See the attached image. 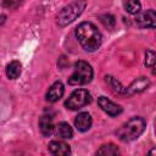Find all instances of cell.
I'll return each mask as SVG.
<instances>
[{"label": "cell", "mask_w": 156, "mask_h": 156, "mask_svg": "<svg viewBox=\"0 0 156 156\" xmlns=\"http://www.w3.org/2000/svg\"><path fill=\"white\" fill-rule=\"evenodd\" d=\"M76 37L82 45V48L87 51H96L102 41L101 33L91 22H82L76 28Z\"/></svg>", "instance_id": "cell-1"}, {"label": "cell", "mask_w": 156, "mask_h": 156, "mask_svg": "<svg viewBox=\"0 0 156 156\" xmlns=\"http://www.w3.org/2000/svg\"><path fill=\"white\" fill-rule=\"evenodd\" d=\"M145 126L146 123L141 117H133L129 121H127L124 124H122L117 129L116 134L118 139L124 143L132 141V140H135L144 132Z\"/></svg>", "instance_id": "cell-2"}, {"label": "cell", "mask_w": 156, "mask_h": 156, "mask_svg": "<svg viewBox=\"0 0 156 156\" xmlns=\"http://www.w3.org/2000/svg\"><path fill=\"white\" fill-rule=\"evenodd\" d=\"M85 6H87L85 0H74L73 2L68 4L58 12V15L56 17L57 24L60 27H65V26L72 23L74 20H77V17H79L82 15Z\"/></svg>", "instance_id": "cell-3"}, {"label": "cell", "mask_w": 156, "mask_h": 156, "mask_svg": "<svg viewBox=\"0 0 156 156\" xmlns=\"http://www.w3.org/2000/svg\"><path fill=\"white\" fill-rule=\"evenodd\" d=\"M93 79V68L85 61H77L74 63V72L68 78L69 85H84Z\"/></svg>", "instance_id": "cell-4"}, {"label": "cell", "mask_w": 156, "mask_h": 156, "mask_svg": "<svg viewBox=\"0 0 156 156\" xmlns=\"http://www.w3.org/2000/svg\"><path fill=\"white\" fill-rule=\"evenodd\" d=\"M90 102H91L90 93L85 89H77L65 101V107L68 108V110L76 111V110H79V108L87 106Z\"/></svg>", "instance_id": "cell-5"}, {"label": "cell", "mask_w": 156, "mask_h": 156, "mask_svg": "<svg viewBox=\"0 0 156 156\" xmlns=\"http://www.w3.org/2000/svg\"><path fill=\"white\" fill-rule=\"evenodd\" d=\"M135 22L140 28H156V11H140L139 13H136Z\"/></svg>", "instance_id": "cell-6"}, {"label": "cell", "mask_w": 156, "mask_h": 156, "mask_svg": "<svg viewBox=\"0 0 156 156\" xmlns=\"http://www.w3.org/2000/svg\"><path fill=\"white\" fill-rule=\"evenodd\" d=\"M98 104L101 107V110L104 112H106L108 116L111 117H116L122 112V107L115 102H112L111 100H108L106 96H100L98 99Z\"/></svg>", "instance_id": "cell-7"}, {"label": "cell", "mask_w": 156, "mask_h": 156, "mask_svg": "<svg viewBox=\"0 0 156 156\" xmlns=\"http://www.w3.org/2000/svg\"><path fill=\"white\" fill-rule=\"evenodd\" d=\"M149 85H150V80L146 77H138L129 84L128 88H126V95H133V94L141 93L145 89H147Z\"/></svg>", "instance_id": "cell-8"}, {"label": "cell", "mask_w": 156, "mask_h": 156, "mask_svg": "<svg viewBox=\"0 0 156 156\" xmlns=\"http://www.w3.org/2000/svg\"><path fill=\"white\" fill-rule=\"evenodd\" d=\"M65 93V87L61 82H55L48 90L46 93V100L49 102H56L57 100H60L62 98Z\"/></svg>", "instance_id": "cell-9"}, {"label": "cell", "mask_w": 156, "mask_h": 156, "mask_svg": "<svg viewBox=\"0 0 156 156\" xmlns=\"http://www.w3.org/2000/svg\"><path fill=\"white\" fill-rule=\"evenodd\" d=\"M91 123H93V119L88 112H80L74 118V126L79 132H87L88 129H90Z\"/></svg>", "instance_id": "cell-10"}, {"label": "cell", "mask_w": 156, "mask_h": 156, "mask_svg": "<svg viewBox=\"0 0 156 156\" xmlns=\"http://www.w3.org/2000/svg\"><path fill=\"white\" fill-rule=\"evenodd\" d=\"M48 150L50 154L52 155H62V156H66V155H69L71 154V149L69 146L63 143V141H57V140H54V141H50L49 145H48Z\"/></svg>", "instance_id": "cell-11"}, {"label": "cell", "mask_w": 156, "mask_h": 156, "mask_svg": "<svg viewBox=\"0 0 156 156\" xmlns=\"http://www.w3.org/2000/svg\"><path fill=\"white\" fill-rule=\"evenodd\" d=\"M39 128L43 135L49 136L52 134L54 132V123H52V116L51 115H46L44 113L40 118H39Z\"/></svg>", "instance_id": "cell-12"}, {"label": "cell", "mask_w": 156, "mask_h": 156, "mask_svg": "<svg viewBox=\"0 0 156 156\" xmlns=\"http://www.w3.org/2000/svg\"><path fill=\"white\" fill-rule=\"evenodd\" d=\"M56 135L61 139H71L73 136V130L72 127L67 123V122H61L56 126V130H55Z\"/></svg>", "instance_id": "cell-13"}, {"label": "cell", "mask_w": 156, "mask_h": 156, "mask_svg": "<svg viewBox=\"0 0 156 156\" xmlns=\"http://www.w3.org/2000/svg\"><path fill=\"white\" fill-rule=\"evenodd\" d=\"M22 72V66L18 61H11L6 66V74L10 79H16Z\"/></svg>", "instance_id": "cell-14"}, {"label": "cell", "mask_w": 156, "mask_h": 156, "mask_svg": "<svg viewBox=\"0 0 156 156\" xmlns=\"http://www.w3.org/2000/svg\"><path fill=\"white\" fill-rule=\"evenodd\" d=\"M123 6L126 9V11L128 13H132V15H136L140 12V9H141V4L139 0H124L123 1Z\"/></svg>", "instance_id": "cell-15"}, {"label": "cell", "mask_w": 156, "mask_h": 156, "mask_svg": "<svg viewBox=\"0 0 156 156\" xmlns=\"http://www.w3.org/2000/svg\"><path fill=\"white\" fill-rule=\"evenodd\" d=\"M145 66L149 67L154 76H156V52L147 50L145 52Z\"/></svg>", "instance_id": "cell-16"}, {"label": "cell", "mask_w": 156, "mask_h": 156, "mask_svg": "<svg viewBox=\"0 0 156 156\" xmlns=\"http://www.w3.org/2000/svg\"><path fill=\"white\" fill-rule=\"evenodd\" d=\"M105 78H106L107 84L110 85V88H111L115 93H117V94H126V88H124L117 79H115L112 76H106Z\"/></svg>", "instance_id": "cell-17"}, {"label": "cell", "mask_w": 156, "mask_h": 156, "mask_svg": "<svg viewBox=\"0 0 156 156\" xmlns=\"http://www.w3.org/2000/svg\"><path fill=\"white\" fill-rule=\"evenodd\" d=\"M96 154L98 155H118L119 154V150L113 144H106V145H102L96 151Z\"/></svg>", "instance_id": "cell-18"}, {"label": "cell", "mask_w": 156, "mask_h": 156, "mask_svg": "<svg viewBox=\"0 0 156 156\" xmlns=\"http://www.w3.org/2000/svg\"><path fill=\"white\" fill-rule=\"evenodd\" d=\"M100 22H101L107 29H113V28H115V24H116L115 16H112V15H110V13L101 15V16H100Z\"/></svg>", "instance_id": "cell-19"}, {"label": "cell", "mask_w": 156, "mask_h": 156, "mask_svg": "<svg viewBox=\"0 0 156 156\" xmlns=\"http://www.w3.org/2000/svg\"><path fill=\"white\" fill-rule=\"evenodd\" d=\"M149 155H156V147H154V149H151V150L149 151Z\"/></svg>", "instance_id": "cell-20"}]
</instances>
